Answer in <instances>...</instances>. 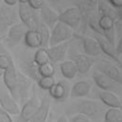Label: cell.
I'll return each mask as SVG.
<instances>
[{
    "label": "cell",
    "mask_w": 122,
    "mask_h": 122,
    "mask_svg": "<svg viewBox=\"0 0 122 122\" xmlns=\"http://www.w3.org/2000/svg\"><path fill=\"white\" fill-rule=\"evenodd\" d=\"M36 70L39 76H53L55 73V68L51 61L37 66Z\"/></svg>",
    "instance_id": "83f0119b"
},
{
    "label": "cell",
    "mask_w": 122,
    "mask_h": 122,
    "mask_svg": "<svg viewBox=\"0 0 122 122\" xmlns=\"http://www.w3.org/2000/svg\"><path fill=\"white\" fill-rule=\"evenodd\" d=\"M40 16L42 22L49 29H51L54 24L58 21V14L46 3H44V5L40 9Z\"/></svg>",
    "instance_id": "7402d4cb"
},
{
    "label": "cell",
    "mask_w": 122,
    "mask_h": 122,
    "mask_svg": "<svg viewBox=\"0 0 122 122\" xmlns=\"http://www.w3.org/2000/svg\"><path fill=\"white\" fill-rule=\"evenodd\" d=\"M47 62H50V56L47 48H38V50L35 51L34 56H33V63L36 66L45 64Z\"/></svg>",
    "instance_id": "484cf974"
},
{
    "label": "cell",
    "mask_w": 122,
    "mask_h": 122,
    "mask_svg": "<svg viewBox=\"0 0 122 122\" xmlns=\"http://www.w3.org/2000/svg\"><path fill=\"white\" fill-rule=\"evenodd\" d=\"M92 81L90 80H81L73 84L71 89L70 96L71 98H83L87 96L92 89Z\"/></svg>",
    "instance_id": "44dd1931"
},
{
    "label": "cell",
    "mask_w": 122,
    "mask_h": 122,
    "mask_svg": "<svg viewBox=\"0 0 122 122\" xmlns=\"http://www.w3.org/2000/svg\"><path fill=\"white\" fill-rule=\"evenodd\" d=\"M69 46L70 44L68 41L54 45V46H50V48L47 49L50 56V61L51 63H57V62L63 61L68 51Z\"/></svg>",
    "instance_id": "ac0fdd59"
},
{
    "label": "cell",
    "mask_w": 122,
    "mask_h": 122,
    "mask_svg": "<svg viewBox=\"0 0 122 122\" xmlns=\"http://www.w3.org/2000/svg\"><path fill=\"white\" fill-rule=\"evenodd\" d=\"M44 3H45L44 0H29V1H28L29 6H30L31 9H33L34 10H40L41 7L44 5Z\"/></svg>",
    "instance_id": "d6a6232c"
},
{
    "label": "cell",
    "mask_w": 122,
    "mask_h": 122,
    "mask_svg": "<svg viewBox=\"0 0 122 122\" xmlns=\"http://www.w3.org/2000/svg\"><path fill=\"white\" fill-rule=\"evenodd\" d=\"M0 122H13L10 114L5 112L1 107H0Z\"/></svg>",
    "instance_id": "836d02e7"
},
{
    "label": "cell",
    "mask_w": 122,
    "mask_h": 122,
    "mask_svg": "<svg viewBox=\"0 0 122 122\" xmlns=\"http://www.w3.org/2000/svg\"><path fill=\"white\" fill-rule=\"evenodd\" d=\"M30 88V79L21 71H17V100H19L20 103L23 104L28 99Z\"/></svg>",
    "instance_id": "2e32d148"
},
{
    "label": "cell",
    "mask_w": 122,
    "mask_h": 122,
    "mask_svg": "<svg viewBox=\"0 0 122 122\" xmlns=\"http://www.w3.org/2000/svg\"><path fill=\"white\" fill-rule=\"evenodd\" d=\"M98 24L99 27L102 30L103 36L112 44L114 46L115 42V33H114V18L106 15V14H101L99 19H98Z\"/></svg>",
    "instance_id": "7c38bea8"
},
{
    "label": "cell",
    "mask_w": 122,
    "mask_h": 122,
    "mask_svg": "<svg viewBox=\"0 0 122 122\" xmlns=\"http://www.w3.org/2000/svg\"><path fill=\"white\" fill-rule=\"evenodd\" d=\"M73 36L81 42L85 54H87L91 57H94V56H98L102 53L99 44L95 38H91V37L85 36L83 34L74 33V32H73Z\"/></svg>",
    "instance_id": "8fae6325"
},
{
    "label": "cell",
    "mask_w": 122,
    "mask_h": 122,
    "mask_svg": "<svg viewBox=\"0 0 122 122\" xmlns=\"http://www.w3.org/2000/svg\"><path fill=\"white\" fill-rule=\"evenodd\" d=\"M106 109L104 105L98 101L92 99H79L71 102L66 109L67 115H72L75 113L83 114L89 117L92 122H102Z\"/></svg>",
    "instance_id": "6da1fadb"
},
{
    "label": "cell",
    "mask_w": 122,
    "mask_h": 122,
    "mask_svg": "<svg viewBox=\"0 0 122 122\" xmlns=\"http://www.w3.org/2000/svg\"><path fill=\"white\" fill-rule=\"evenodd\" d=\"M94 38L96 39V41L98 42L99 44V47L101 49V51L102 53H105L108 57H110L113 62L116 63V65L122 69V62L120 61L119 57H118V54L116 53L115 51V49L113 48V45H112L103 35L101 34H98L96 33Z\"/></svg>",
    "instance_id": "4fadbf2b"
},
{
    "label": "cell",
    "mask_w": 122,
    "mask_h": 122,
    "mask_svg": "<svg viewBox=\"0 0 122 122\" xmlns=\"http://www.w3.org/2000/svg\"><path fill=\"white\" fill-rule=\"evenodd\" d=\"M70 93L69 86L65 81H58L57 83H54L51 88L49 90V94L50 96L59 102L65 101Z\"/></svg>",
    "instance_id": "d6986e66"
},
{
    "label": "cell",
    "mask_w": 122,
    "mask_h": 122,
    "mask_svg": "<svg viewBox=\"0 0 122 122\" xmlns=\"http://www.w3.org/2000/svg\"><path fill=\"white\" fill-rule=\"evenodd\" d=\"M18 3H28L29 0H17Z\"/></svg>",
    "instance_id": "ab89813d"
},
{
    "label": "cell",
    "mask_w": 122,
    "mask_h": 122,
    "mask_svg": "<svg viewBox=\"0 0 122 122\" xmlns=\"http://www.w3.org/2000/svg\"><path fill=\"white\" fill-rule=\"evenodd\" d=\"M3 1H4V4L8 6H15L18 3L17 0H3Z\"/></svg>",
    "instance_id": "8d00e7d4"
},
{
    "label": "cell",
    "mask_w": 122,
    "mask_h": 122,
    "mask_svg": "<svg viewBox=\"0 0 122 122\" xmlns=\"http://www.w3.org/2000/svg\"><path fill=\"white\" fill-rule=\"evenodd\" d=\"M36 82L40 89L44 91H49L51 86L55 83V80L53 76H38Z\"/></svg>",
    "instance_id": "f1b7e54d"
},
{
    "label": "cell",
    "mask_w": 122,
    "mask_h": 122,
    "mask_svg": "<svg viewBox=\"0 0 122 122\" xmlns=\"http://www.w3.org/2000/svg\"><path fill=\"white\" fill-rule=\"evenodd\" d=\"M121 103H122V102H121Z\"/></svg>",
    "instance_id": "7bdbcfd3"
},
{
    "label": "cell",
    "mask_w": 122,
    "mask_h": 122,
    "mask_svg": "<svg viewBox=\"0 0 122 122\" xmlns=\"http://www.w3.org/2000/svg\"><path fill=\"white\" fill-rule=\"evenodd\" d=\"M36 30H38L41 37V47L47 48L49 46V40H50V29L43 22H39Z\"/></svg>",
    "instance_id": "4316f807"
},
{
    "label": "cell",
    "mask_w": 122,
    "mask_h": 122,
    "mask_svg": "<svg viewBox=\"0 0 122 122\" xmlns=\"http://www.w3.org/2000/svg\"><path fill=\"white\" fill-rule=\"evenodd\" d=\"M115 51H116V53L118 55L122 53V37L120 38V40H119V42H118V44H117V46L115 48Z\"/></svg>",
    "instance_id": "d590c367"
},
{
    "label": "cell",
    "mask_w": 122,
    "mask_h": 122,
    "mask_svg": "<svg viewBox=\"0 0 122 122\" xmlns=\"http://www.w3.org/2000/svg\"><path fill=\"white\" fill-rule=\"evenodd\" d=\"M3 82L10 94L17 100V70L12 62L3 71Z\"/></svg>",
    "instance_id": "ba28073f"
},
{
    "label": "cell",
    "mask_w": 122,
    "mask_h": 122,
    "mask_svg": "<svg viewBox=\"0 0 122 122\" xmlns=\"http://www.w3.org/2000/svg\"><path fill=\"white\" fill-rule=\"evenodd\" d=\"M102 122H122V109L109 108L104 113Z\"/></svg>",
    "instance_id": "d4e9b609"
},
{
    "label": "cell",
    "mask_w": 122,
    "mask_h": 122,
    "mask_svg": "<svg viewBox=\"0 0 122 122\" xmlns=\"http://www.w3.org/2000/svg\"><path fill=\"white\" fill-rule=\"evenodd\" d=\"M92 80L94 84L102 91L112 92L115 94H121L122 93V86H120L118 83L111 79L110 77L106 76L102 72L94 70L92 74Z\"/></svg>",
    "instance_id": "277c9868"
},
{
    "label": "cell",
    "mask_w": 122,
    "mask_h": 122,
    "mask_svg": "<svg viewBox=\"0 0 122 122\" xmlns=\"http://www.w3.org/2000/svg\"><path fill=\"white\" fill-rule=\"evenodd\" d=\"M98 19L99 17L96 15V14H92L89 18V21H88V24L90 26V28L95 32V33H98V34H101L103 35L102 33V30L99 27V24H98Z\"/></svg>",
    "instance_id": "f546056e"
},
{
    "label": "cell",
    "mask_w": 122,
    "mask_h": 122,
    "mask_svg": "<svg viewBox=\"0 0 122 122\" xmlns=\"http://www.w3.org/2000/svg\"><path fill=\"white\" fill-rule=\"evenodd\" d=\"M82 11L79 8L72 7L65 10L60 14H58V21L66 24L73 30H77L82 22Z\"/></svg>",
    "instance_id": "5b68a950"
},
{
    "label": "cell",
    "mask_w": 122,
    "mask_h": 122,
    "mask_svg": "<svg viewBox=\"0 0 122 122\" xmlns=\"http://www.w3.org/2000/svg\"><path fill=\"white\" fill-rule=\"evenodd\" d=\"M95 70L102 72L106 76L110 77L120 86H122V71L118 67L113 65L112 62L107 61L105 59L97 60L95 62Z\"/></svg>",
    "instance_id": "8992f818"
},
{
    "label": "cell",
    "mask_w": 122,
    "mask_h": 122,
    "mask_svg": "<svg viewBox=\"0 0 122 122\" xmlns=\"http://www.w3.org/2000/svg\"><path fill=\"white\" fill-rule=\"evenodd\" d=\"M51 108V99L49 95H44L39 102V105L30 120V122H47Z\"/></svg>",
    "instance_id": "9a60e30c"
},
{
    "label": "cell",
    "mask_w": 122,
    "mask_h": 122,
    "mask_svg": "<svg viewBox=\"0 0 122 122\" xmlns=\"http://www.w3.org/2000/svg\"><path fill=\"white\" fill-rule=\"evenodd\" d=\"M12 58L10 54H7V53H2L0 54V69L1 70H5L7 69L11 63H12Z\"/></svg>",
    "instance_id": "4dcf8cb0"
},
{
    "label": "cell",
    "mask_w": 122,
    "mask_h": 122,
    "mask_svg": "<svg viewBox=\"0 0 122 122\" xmlns=\"http://www.w3.org/2000/svg\"><path fill=\"white\" fill-rule=\"evenodd\" d=\"M73 36V30L66 24L57 21L50 31L49 46H54L70 40Z\"/></svg>",
    "instance_id": "3957f363"
},
{
    "label": "cell",
    "mask_w": 122,
    "mask_h": 122,
    "mask_svg": "<svg viewBox=\"0 0 122 122\" xmlns=\"http://www.w3.org/2000/svg\"><path fill=\"white\" fill-rule=\"evenodd\" d=\"M38 105H39L38 98H37L36 94L33 92L32 96L30 99H27L23 103V106H22L21 110L19 111L18 116L15 119V122H30V120L33 116Z\"/></svg>",
    "instance_id": "30bf717a"
},
{
    "label": "cell",
    "mask_w": 122,
    "mask_h": 122,
    "mask_svg": "<svg viewBox=\"0 0 122 122\" xmlns=\"http://www.w3.org/2000/svg\"><path fill=\"white\" fill-rule=\"evenodd\" d=\"M19 22L18 10L14 6L0 4V37H4L8 29Z\"/></svg>",
    "instance_id": "7a4b0ae2"
},
{
    "label": "cell",
    "mask_w": 122,
    "mask_h": 122,
    "mask_svg": "<svg viewBox=\"0 0 122 122\" xmlns=\"http://www.w3.org/2000/svg\"><path fill=\"white\" fill-rule=\"evenodd\" d=\"M2 1H3V0H0V4H1V2H2Z\"/></svg>",
    "instance_id": "b9f144b4"
},
{
    "label": "cell",
    "mask_w": 122,
    "mask_h": 122,
    "mask_svg": "<svg viewBox=\"0 0 122 122\" xmlns=\"http://www.w3.org/2000/svg\"><path fill=\"white\" fill-rule=\"evenodd\" d=\"M69 122H92L89 117L80 114V113H75L70 116Z\"/></svg>",
    "instance_id": "1f68e13d"
},
{
    "label": "cell",
    "mask_w": 122,
    "mask_h": 122,
    "mask_svg": "<svg viewBox=\"0 0 122 122\" xmlns=\"http://www.w3.org/2000/svg\"><path fill=\"white\" fill-rule=\"evenodd\" d=\"M97 96L104 106H106L108 108L122 109V103H121L120 99L118 98L117 94H115L112 92L100 90L97 92Z\"/></svg>",
    "instance_id": "ffe728a7"
},
{
    "label": "cell",
    "mask_w": 122,
    "mask_h": 122,
    "mask_svg": "<svg viewBox=\"0 0 122 122\" xmlns=\"http://www.w3.org/2000/svg\"><path fill=\"white\" fill-rule=\"evenodd\" d=\"M3 71H4L0 69V77H2V75H3Z\"/></svg>",
    "instance_id": "60d3db41"
},
{
    "label": "cell",
    "mask_w": 122,
    "mask_h": 122,
    "mask_svg": "<svg viewBox=\"0 0 122 122\" xmlns=\"http://www.w3.org/2000/svg\"><path fill=\"white\" fill-rule=\"evenodd\" d=\"M28 30L29 29L22 22H17L13 24L8 29L7 33L4 36L6 37V44L10 48L16 46L24 38V35Z\"/></svg>",
    "instance_id": "9c48e42d"
},
{
    "label": "cell",
    "mask_w": 122,
    "mask_h": 122,
    "mask_svg": "<svg viewBox=\"0 0 122 122\" xmlns=\"http://www.w3.org/2000/svg\"><path fill=\"white\" fill-rule=\"evenodd\" d=\"M59 69L62 75L67 79H72L77 73V69L71 60H63V62H61V64L59 65Z\"/></svg>",
    "instance_id": "cb8c5ba5"
},
{
    "label": "cell",
    "mask_w": 122,
    "mask_h": 122,
    "mask_svg": "<svg viewBox=\"0 0 122 122\" xmlns=\"http://www.w3.org/2000/svg\"><path fill=\"white\" fill-rule=\"evenodd\" d=\"M0 107L10 115H17L20 111L16 100L10 94V92H0Z\"/></svg>",
    "instance_id": "e0dca14e"
},
{
    "label": "cell",
    "mask_w": 122,
    "mask_h": 122,
    "mask_svg": "<svg viewBox=\"0 0 122 122\" xmlns=\"http://www.w3.org/2000/svg\"><path fill=\"white\" fill-rule=\"evenodd\" d=\"M113 8H118L122 6V0H108Z\"/></svg>",
    "instance_id": "e575fe53"
},
{
    "label": "cell",
    "mask_w": 122,
    "mask_h": 122,
    "mask_svg": "<svg viewBox=\"0 0 122 122\" xmlns=\"http://www.w3.org/2000/svg\"><path fill=\"white\" fill-rule=\"evenodd\" d=\"M24 42L28 48L30 49H38L41 47V37L38 30H28L24 35Z\"/></svg>",
    "instance_id": "603a6c76"
},
{
    "label": "cell",
    "mask_w": 122,
    "mask_h": 122,
    "mask_svg": "<svg viewBox=\"0 0 122 122\" xmlns=\"http://www.w3.org/2000/svg\"><path fill=\"white\" fill-rule=\"evenodd\" d=\"M17 10L20 21L29 30H35L37 28L39 21L34 12V10L31 9L28 3H19Z\"/></svg>",
    "instance_id": "52a82bcc"
},
{
    "label": "cell",
    "mask_w": 122,
    "mask_h": 122,
    "mask_svg": "<svg viewBox=\"0 0 122 122\" xmlns=\"http://www.w3.org/2000/svg\"><path fill=\"white\" fill-rule=\"evenodd\" d=\"M115 14H116L117 17H119L122 20V6L118 7V8H115Z\"/></svg>",
    "instance_id": "74e56055"
},
{
    "label": "cell",
    "mask_w": 122,
    "mask_h": 122,
    "mask_svg": "<svg viewBox=\"0 0 122 122\" xmlns=\"http://www.w3.org/2000/svg\"><path fill=\"white\" fill-rule=\"evenodd\" d=\"M71 61L74 63V65L77 69V72H79L81 74L87 73L94 63V60L87 54L73 52L71 55Z\"/></svg>",
    "instance_id": "5bb4252c"
},
{
    "label": "cell",
    "mask_w": 122,
    "mask_h": 122,
    "mask_svg": "<svg viewBox=\"0 0 122 122\" xmlns=\"http://www.w3.org/2000/svg\"><path fill=\"white\" fill-rule=\"evenodd\" d=\"M56 122H69V120L67 119V117H66L65 115H62V116H60V117L56 120Z\"/></svg>",
    "instance_id": "f35d334b"
}]
</instances>
